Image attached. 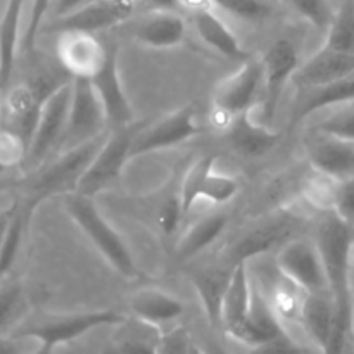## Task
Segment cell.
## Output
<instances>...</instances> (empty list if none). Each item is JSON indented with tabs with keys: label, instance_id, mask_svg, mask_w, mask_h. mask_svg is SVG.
I'll return each instance as SVG.
<instances>
[{
	"label": "cell",
	"instance_id": "obj_38",
	"mask_svg": "<svg viewBox=\"0 0 354 354\" xmlns=\"http://www.w3.org/2000/svg\"><path fill=\"white\" fill-rule=\"evenodd\" d=\"M330 211L354 227V176L332 183Z\"/></svg>",
	"mask_w": 354,
	"mask_h": 354
},
{
	"label": "cell",
	"instance_id": "obj_6",
	"mask_svg": "<svg viewBox=\"0 0 354 354\" xmlns=\"http://www.w3.org/2000/svg\"><path fill=\"white\" fill-rule=\"evenodd\" d=\"M133 135L135 131H131L130 127L113 128L90 161V165L86 166L85 173L78 182L76 192L95 197L102 190L109 189L121 176L127 161L131 159L130 151Z\"/></svg>",
	"mask_w": 354,
	"mask_h": 354
},
{
	"label": "cell",
	"instance_id": "obj_46",
	"mask_svg": "<svg viewBox=\"0 0 354 354\" xmlns=\"http://www.w3.org/2000/svg\"><path fill=\"white\" fill-rule=\"evenodd\" d=\"M351 296H353V318H354V249H353V259H351Z\"/></svg>",
	"mask_w": 354,
	"mask_h": 354
},
{
	"label": "cell",
	"instance_id": "obj_18",
	"mask_svg": "<svg viewBox=\"0 0 354 354\" xmlns=\"http://www.w3.org/2000/svg\"><path fill=\"white\" fill-rule=\"evenodd\" d=\"M299 320L310 341L324 353H334L337 311L330 292L304 294Z\"/></svg>",
	"mask_w": 354,
	"mask_h": 354
},
{
	"label": "cell",
	"instance_id": "obj_35",
	"mask_svg": "<svg viewBox=\"0 0 354 354\" xmlns=\"http://www.w3.org/2000/svg\"><path fill=\"white\" fill-rule=\"evenodd\" d=\"M28 158V144L19 133L0 127V173L21 165Z\"/></svg>",
	"mask_w": 354,
	"mask_h": 354
},
{
	"label": "cell",
	"instance_id": "obj_12",
	"mask_svg": "<svg viewBox=\"0 0 354 354\" xmlns=\"http://www.w3.org/2000/svg\"><path fill=\"white\" fill-rule=\"evenodd\" d=\"M263 61V102L261 118L270 124L275 118L289 80L299 68V54L289 40H277L268 47Z\"/></svg>",
	"mask_w": 354,
	"mask_h": 354
},
{
	"label": "cell",
	"instance_id": "obj_23",
	"mask_svg": "<svg viewBox=\"0 0 354 354\" xmlns=\"http://www.w3.org/2000/svg\"><path fill=\"white\" fill-rule=\"evenodd\" d=\"M251 292L252 282L249 279L248 265L245 261H241L234 266V273L221 306V330L227 335L244 324L251 306Z\"/></svg>",
	"mask_w": 354,
	"mask_h": 354
},
{
	"label": "cell",
	"instance_id": "obj_22",
	"mask_svg": "<svg viewBox=\"0 0 354 354\" xmlns=\"http://www.w3.org/2000/svg\"><path fill=\"white\" fill-rule=\"evenodd\" d=\"M228 140L232 147L248 158H259L277 147L282 133L268 128V124L256 123L249 113L232 118L228 124Z\"/></svg>",
	"mask_w": 354,
	"mask_h": 354
},
{
	"label": "cell",
	"instance_id": "obj_3",
	"mask_svg": "<svg viewBox=\"0 0 354 354\" xmlns=\"http://www.w3.org/2000/svg\"><path fill=\"white\" fill-rule=\"evenodd\" d=\"M127 318L116 310H97V311H83V313H69V315H54L47 317L35 324L24 325L17 328L12 341L17 339H33L38 342L37 353H50L57 349L59 346L75 342L76 339L83 337L90 330L99 327H114L121 325Z\"/></svg>",
	"mask_w": 354,
	"mask_h": 354
},
{
	"label": "cell",
	"instance_id": "obj_5",
	"mask_svg": "<svg viewBox=\"0 0 354 354\" xmlns=\"http://www.w3.org/2000/svg\"><path fill=\"white\" fill-rule=\"evenodd\" d=\"M228 337L251 349H275V351L297 349L280 324V317L277 315L273 304L263 296L256 282H252L248 317L241 327L228 334Z\"/></svg>",
	"mask_w": 354,
	"mask_h": 354
},
{
	"label": "cell",
	"instance_id": "obj_26",
	"mask_svg": "<svg viewBox=\"0 0 354 354\" xmlns=\"http://www.w3.org/2000/svg\"><path fill=\"white\" fill-rule=\"evenodd\" d=\"M24 0H7L6 10L0 19V83L3 95L10 88L17 45H19V23Z\"/></svg>",
	"mask_w": 354,
	"mask_h": 354
},
{
	"label": "cell",
	"instance_id": "obj_40",
	"mask_svg": "<svg viewBox=\"0 0 354 354\" xmlns=\"http://www.w3.org/2000/svg\"><path fill=\"white\" fill-rule=\"evenodd\" d=\"M317 131L354 142V111H342V113L327 118L318 124Z\"/></svg>",
	"mask_w": 354,
	"mask_h": 354
},
{
	"label": "cell",
	"instance_id": "obj_2",
	"mask_svg": "<svg viewBox=\"0 0 354 354\" xmlns=\"http://www.w3.org/2000/svg\"><path fill=\"white\" fill-rule=\"evenodd\" d=\"M64 209L75 221L76 227L92 242L99 254L106 259L107 265L116 270V273L130 280L140 277V270L135 263L130 248L124 239L118 234L116 228L100 214L93 203V197L78 192L66 194Z\"/></svg>",
	"mask_w": 354,
	"mask_h": 354
},
{
	"label": "cell",
	"instance_id": "obj_27",
	"mask_svg": "<svg viewBox=\"0 0 354 354\" xmlns=\"http://www.w3.org/2000/svg\"><path fill=\"white\" fill-rule=\"evenodd\" d=\"M290 227H292V225H290V220H287V218H277V220L261 225L259 228L252 230L251 234L242 237L235 248H232L230 261L234 263L235 266L237 263L245 261V259H249L251 256L261 254V252L268 251V249L272 248V245H275L277 242L283 241V237L289 234Z\"/></svg>",
	"mask_w": 354,
	"mask_h": 354
},
{
	"label": "cell",
	"instance_id": "obj_42",
	"mask_svg": "<svg viewBox=\"0 0 354 354\" xmlns=\"http://www.w3.org/2000/svg\"><path fill=\"white\" fill-rule=\"evenodd\" d=\"M185 216L183 213L182 203H180V196H173L166 201L165 204L159 209V225H161L162 232L165 234H173L176 230V227L180 225L182 218Z\"/></svg>",
	"mask_w": 354,
	"mask_h": 354
},
{
	"label": "cell",
	"instance_id": "obj_29",
	"mask_svg": "<svg viewBox=\"0 0 354 354\" xmlns=\"http://www.w3.org/2000/svg\"><path fill=\"white\" fill-rule=\"evenodd\" d=\"M227 227V216L225 214H207V216L197 220L176 244V256L178 259H190L201 254L204 249L209 248Z\"/></svg>",
	"mask_w": 354,
	"mask_h": 354
},
{
	"label": "cell",
	"instance_id": "obj_1",
	"mask_svg": "<svg viewBox=\"0 0 354 354\" xmlns=\"http://www.w3.org/2000/svg\"><path fill=\"white\" fill-rule=\"evenodd\" d=\"M317 245L324 259L328 292L337 311V334L334 353L344 351L354 337L353 296H351V259L353 227L339 218L334 211L320 221L317 230Z\"/></svg>",
	"mask_w": 354,
	"mask_h": 354
},
{
	"label": "cell",
	"instance_id": "obj_25",
	"mask_svg": "<svg viewBox=\"0 0 354 354\" xmlns=\"http://www.w3.org/2000/svg\"><path fill=\"white\" fill-rule=\"evenodd\" d=\"M194 26L197 33L203 38L204 44L209 45L221 55L230 59H242L245 57V52L242 50L237 37L234 31L220 19V16L209 9V6L194 9Z\"/></svg>",
	"mask_w": 354,
	"mask_h": 354
},
{
	"label": "cell",
	"instance_id": "obj_31",
	"mask_svg": "<svg viewBox=\"0 0 354 354\" xmlns=\"http://www.w3.org/2000/svg\"><path fill=\"white\" fill-rule=\"evenodd\" d=\"M28 311V297L19 282H0V337L16 328Z\"/></svg>",
	"mask_w": 354,
	"mask_h": 354
},
{
	"label": "cell",
	"instance_id": "obj_39",
	"mask_svg": "<svg viewBox=\"0 0 354 354\" xmlns=\"http://www.w3.org/2000/svg\"><path fill=\"white\" fill-rule=\"evenodd\" d=\"M197 351L194 346L192 334L189 328L178 325V327L171 328V330L165 332L159 335L158 346H156V353H166V354H189Z\"/></svg>",
	"mask_w": 354,
	"mask_h": 354
},
{
	"label": "cell",
	"instance_id": "obj_28",
	"mask_svg": "<svg viewBox=\"0 0 354 354\" xmlns=\"http://www.w3.org/2000/svg\"><path fill=\"white\" fill-rule=\"evenodd\" d=\"M349 102H354V73L339 80V82L332 83V85L324 86V88L311 90V95L297 107L296 114H294L292 121L289 124V131L294 130L304 118L317 113V111Z\"/></svg>",
	"mask_w": 354,
	"mask_h": 354
},
{
	"label": "cell",
	"instance_id": "obj_44",
	"mask_svg": "<svg viewBox=\"0 0 354 354\" xmlns=\"http://www.w3.org/2000/svg\"><path fill=\"white\" fill-rule=\"evenodd\" d=\"M154 10H175L182 0H145Z\"/></svg>",
	"mask_w": 354,
	"mask_h": 354
},
{
	"label": "cell",
	"instance_id": "obj_10",
	"mask_svg": "<svg viewBox=\"0 0 354 354\" xmlns=\"http://www.w3.org/2000/svg\"><path fill=\"white\" fill-rule=\"evenodd\" d=\"M263 86V61L249 59L239 71L225 78L213 95L214 118H225L230 124L232 118L249 113Z\"/></svg>",
	"mask_w": 354,
	"mask_h": 354
},
{
	"label": "cell",
	"instance_id": "obj_14",
	"mask_svg": "<svg viewBox=\"0 0 354 354\" xmlns=\"http://www.w3.org/2000/svg\"><path fill=\"white\" fill-rule=\"evenodd\" d=\"M59 35L57 57L71 78H93L104 68L109 47L93 37V33L64 31Z\"/></svg>",
	"mask_w": 354,
	"mask_h": 354
},
{
	"label": "cell",
	"instance_id": "obj_4",
	"mask_svg": "<svg viewBox=\"0 0 354 354\" xmlns=\"http://www.w3.org/2000/svg\"><path fill=\"white\" fill-rule=\"evenodd\" d=\"M106 137L107 133H102L85 144L62 151V154L55 161H52L33 182L31 199L41 203L47 197L76 192L80 178L100 149L102 142L106 140Z\"/></svg>",
	"mask_w": 354,
	"mask_h": 354
},
{
	"label": "cell",
	"instance_id": "obj_21",
	"mask_svg": "<svg viewBox=\"0 0 354 354\" xmlns=\"http://www.w3.org/2000/svg\"><path fill=\"white\" fill-rule=\"evenodd\" d=\"M130 311L135 320L161 330L162 325L171 324L182 317L183 303L165 290L145 287L130 297Z\"/></svg>",
	"mask_w": 354,
	"mask_h": 354
},
{
	"label": "cell",
	"instance_id": "obj_15",
	"mask_svg": "<svg viewBox=\"0 0 354 354\" xmlns=\"http://www.w3.org/2000/svg\"><path fill=\"white\" fill-rule=\"evenodd\" d=\"M90 82L99 95V100L102 102L107 127H111V130L131 127V123L135 121V114L130 106V100L124 93L123 83H121L116 48L109 47L106 64L93 78H90Z\"/></svg>",
	"mask_w": 354,
	"mask_h": 354
},
{
	"label": "cell",
	"instance_id": "obj_34",
	"mask_svg": "<svg viewBox=\"0 0 354 354\" xmlns=\"http://www.w3.org/2000/svg\"><path fill=\"white\" fill-rule=\"evenodd\" d=\"M239 189L241 187H239V182L234 176L227 175V173H216L213 168L204 178L199 199L207 201L214 206H221V204L230 203L239 194Z\"/></svg>",
	"mask_w": 354,
	"mask_h": 354
},
{
	"label": "cell",
	"instance_id": "obj_11",
	"mask_svg": "<svg viewBox=\"0 0 354 354\" xmlns=\"http://www.w3.org/2000/svg\"><path fill=\"white\" fill-rule=\"evenodd\" d=\"M197 133L199 127H197L196 109L192 106H183L149 127L135 131L130 156L133 159L149 152L176 147L189 138L196 137Z\"/></svg>",
	"mask_w": 354,
	"mask_h": 354
},
{
	"label": "cell",
	"instance_id": "obj_16",
	"mask_svg": "<svg viewBox=\"0 0 354 354\" xmlns=\"http://www.w3.org/2000/svg\"><path fill=\"white\" fill-rule=\"evenodd\" d=\"M308 158L324 178L341 182L354 176V142L317 131L306 140Z\"/></svg>",
	"mask_w": 354,
	"mask_h": 354
},
{
	"label": "cell",
	"instance_id": "obj_36",
	"mask_svg": "<svg viewBox=\"0 0 354 354\" xmlns=\"http://www.w3.org/2000/svg\"><path fill=\"white\" fill-rule=\"evenodd\" d=\"M289 2L297 10V14L317 30L327 31V28L330 26L335 12L330 0H289Z\"/></svg>",
	"mask_w": 354,
	"mask_h": 354
},
{
	"label": "cell",
	"instance_id": "obj_7",
	"mask_svg": "<svg viewBox=\"0 0 354 354\" xmlns=\"http://www.w3.org/2000/svg\"><path fill=\"white\" fill-rule=\"evenodd\" d=\"M71 97L73 80H68L57 88L52 90L41 102L37 128H35L26 158L31 165H41L45 158H48L61 145L66 127H68Z\"/></svg>",
	"mask_w": 354,
	"mask_h": 354
},
{
	"label": "cell",
	"instance_id": "obj_9",
	"mask_svg": "<svg viewBox=\"0 0 354 354\" xmlns=\"http://www.w3.org/2000/svg\"><path fill=\"white\" fill-rule=\"evenodd\" d=\"M277 268L283 279L299 287L304 294L328 292L324 259L317 242L290 241L277 256Z\"/></svg>",
	"mask_w": 354,
	"mask_h": 354
},
{
	"label": "cell",
	"instance_id": "obj_19",
	"mask_svg": "<svg viewBox=\"0 0 354 354\" xmlns=\"http://www.w3.org/2000/svg\"><path fill=\"white\" fill-rule=\"evenodd\" d=\"M57 86L59 85H16L6 92V109L7 118H9V127L7 128H10L24 138V142L28 144V151H30L31 138H33L35 128H37L41 102Z\"/></svg>",
	"mask_w": 354,
	"mask_h": 354
},
{
	"label": "cell",
	"instance_id": "obj_41",
	"mask_svg": "<svg viewBox=\"0 0 354 354\" xmlns=\"http://www.w3.org/2000/svg\"><path fill=\"white\" fill-rule=\"evenodd\" d=\"M52 2L54 0H33L31 2V12L30 19H28L26 31H24L23 37V48L24 52H31L35 47V41H37L38 33H40L41 23H44L45 14L50 9Z\"/></svg>",
	"mask_w": 354,
	"mask_h": 354
},
{
	"label": "cell",
	"instance_id": "obj_43",
	"mask_svg": "<svg viewBox=\"0 0 354 354\" xmlns=\"http://www.w3.org/2000/svg\"><path fill=\"white\" fill-rule=\"evenodd\" d=\"M82 3L83 0H57V2H55V17L69 14L71 10L78 9Z\"/></svg>",
	"mask_w": 354,
	"mask_h": 354
},
{
	"label": "cell",
	"instance_id": "obj_30",
	"mask_svg": "<svg viewBox=\"0 0 354 354\" xmlns=\"http://www.w3.org/2000/svg\"><path fill=\"white\" fill-rule=\"evenodd\" d=\"M38 204L40 203L35 199L28 201L26 206L14 204L12 218H10V223L7 227L6 235H3L2 242H0V282L6 280L7 273L10 272V268L16 263L17 252H19L21 244H23L28 221H30L31 213H33Z\"/></svg>",
	"mask_w": 354,
	"mask_h": 354
},
{
	"label": "cell",
	"instance_id": "obj_13",
	"mask_svg": "<svg viewBox=\"0 0 354 354\" xmlns=\"http://www.w3.org/2000/svg\"><path fill=\"white\" fill-rule=\"evenodd\" d=\"M135 9V0H92L82 3L78 9L69 14L55 17L48 26V31L64 33V31H95L118 26L130 19Z\"/></svg>",
	"mask_w": 354,
	"mask_h": 354
},
{
	"label": "cell",
	"instance_id": "obj_20",
	"mask_svg": "<svg viewBox=\"0 0 354 354\" xmlns=\"http://www.w3.org/2000/svg\"><path fill=\"white\" fill-rule=\"evenodd\" d=\"M185 38V21L176 10H152L138 23L135 40L149 48L178 47Z\"/></svg>",
	"mask_w": 354,
	"mask_h": 354
},
{
	"label": "cell",
	"instance_id": "obj_32",
	"mask_svg": "<svg viewBox=\"0 0 354 354\" xmlns=\"http://www.w3.org/2000/svg\"><path fill=\"white\" fill-rule=\"evenodd\" d=\"M325 45L334 50L354 55V0H346L334 12L327 28Z\"/></svg>",
	"mask_w": 354,
	"mask_h": 354
},
{
	"label": "cell",
	"instance_id": "obj_24",
	"mask_svg": "<svg viewBox=\"0 0 354 354\" xmlns=\"http://www.w3.org/2000/svg\"><path fill=\"white\" fill-rule=\"evenodd\" d=\"M234 266L230 270L225 268H207L197 270L190 280H192L196 292L203 303L206 311L207 322L211 328H221V306H223L225 292L230 283Z\"/></svg>",
	"mask_w": 354,
	"mask_h": 354
},
{
	"label": "cell",
	"instance_id": "obj_45",
	"mask_svg": "<svg viewBox=\"0 0 354 354\" xmlns=\"http://www.w3.org/2000/svg\"><path fill=\"white\" fill-rule=\"evenodd\" d=\"M12 213H14V206L12 209L6 211V213H0V242H2L3 235H6L7 227H9L10 223V218H12Z\"/></svg>",
	"mask_w": 354,
	"mask_h": 354
},
{
	"label": "cell",
	"instance_id": "obj_33",
	"mask_svg": "<svg viewBox=\"0 0 354 354\" xmlns=\"http://www.w3.org/2000/svg\"><path fill=\"white\" fill-rule=\"evenodd\" d=\"M214 168V156H204L199 161L194 162L189 168V171L183 176L182 187H180V203H182L183 213L185 216L189 214V211L196 206V203L199 201L201 187H203L204 178L207 176V173Z\"/></svg>",
	"mask_w": 354,
	"mask_h": 354
},
{
	"label": "cell",
	"instance_id": "obj_37",
	"mask_svg": "<svg viewBox=\"0 0 354 354\" xmlns=\"http://www.w3.org/2000/svg\"><path fill=\"white\" fill-rule=\"evenodd\" d=\"M211 6L225 10L230 16L244 21L265 19L270 14V6L265 0H209Z\"/></svg>",
	"mask_w": 354,
	"mask_h": 354
},
{
	"label": "cell",
	"instance_id": "obj_17",
	"mask_svg": "<svg viewBox=\"0 0 354 354\" xmlns=\"http://www.w3.org/2000/svg\"><path fill=\"white\" fill-rule=\"evenodd\" d=\"M354 73V55L324 47L294 73V82L303 90H318Z\"/></svg>",
	"mask_w": 354,
	"mask_h": 354
},
{
	"label": "cell",
	"instance_id": "obj_47",
	"mask_svg": "<svg viewBox=\"0 0 354 354\" xmlns=\"http://www.w3.org/2000/svg\"><path fill=\"white\" fill-rule=\"evenodd\" d=\"M2 93H3V90H2V83H0V97H2Z\"/></svg>",
	"mask_w": 354,
	"mask_h": 354
},
{
	"label": "cell",
	"instance_id": "obj_8",
	"mask_svg": "<svg viewBox=\"0 0 354 354\" xmlns=\"http://www.w3.org/2000/svg\"><path fill=\"white\" fill-rule=\"evenodd\" d=\"M106 113L90 78H73L71 109H69L66 133L59 149L68 151L97 138L99 135L106 133Z\"/></svg>",
	"mask_w": 354,
	"mask_h": 354
}]
</instances>
